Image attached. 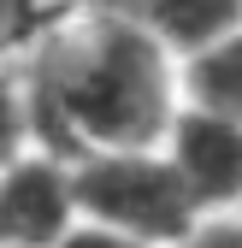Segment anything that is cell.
I'll use <instances>...</instances> for the list:
<instances>
[{"mask_svg": "<svg viewBox=\"0 0 242 248\" xmlns=\"http://www.w3.org/2000/svg\"><path fill=\"white\" fill-rule=\"evenodd\" d=\"M160 148L177 166V177H183V189L201 213H236L242 207V118L177 107Z\"/></svg>", "mask_w": 242, "mask_h": 248, "instance_id": "cell-4", "label": "cell"}, {"mask_svg": "<svg viewBox=\"0 0 242 248\" xmlns=\"http://www.w3.org/2000/svg\"><path fill=\"white\" fill-rule=\"evenodd\" d=\"M171 47L124 6H101L36 47L24 71L36 148L77 160L95 148H160L183 95Z\"/></svg>", "mask_w": 242, "mask_h": 248, "instance_id": "cell-1", "label": "cell"}, {"mask_svg": "<svg viewBox=\"0 0 242 248\" xmlns=\"http://www.w3.org/2000/svg\"><path fill=\"white\" fill-rule=\"evenodd\" d=\"M24 6H30V0H0V42H6V36H18V24H24Z\"/></svg>", "mask_w": 242, "mask_h": 248, "instance_id": "cell-10", "label": "cell"}, {"mask_svg": "<svg viewBox=\"0 0 242 248\" xmlns=\"http://www.w3.org/2000/svg\"><path fill=\"white\" fill-rule=\"evenodd\" d=\"M24 148H36L30 89H24V71H0V166H12Z\"/></svg>", "mask_w": 242, "mask_h": 248, "instance_id": "cell-7", "label": "cell"}, {"mask_svg": "<svg viewBox=\"0 0 242 248\" xmlns=\"http://www.w3.org/2000/svg\"><path fill=\"white\" fill-rule=\"evenodd\" d=\"M77 183V213L95 225H112L148 248H177L201 207L189 201L177 166L166 160V148H95L71 160Z\"/></svg>", "mask_w": 242, "mask_h": 248, "instance_id": "cell-2", "label": "cell"}, {"mask_svg": "<svg viewBox=\"0 0 242 248\" xmlns=\"http://www.w3.org/2000/svg\"><path fill=\"white\" fill-rule=\"evenodd\" d=\"M124 12H136L177 59L242 30V0H124Z\"/></svg>", "mask_w": 242, "mask_h": 248, "instance_id": "cell-5", "label": "cell"}, {"mask_svg": "<svg viewBox=\"0 0 242 248\" xmlns=\"http://www.w3.org/2000/svg\"><path fill=\"white\" fill-rule=\"evenodd\" d=\"M77 213L71 160L53 148H24L12 166H0V248H53Z\"/></svg>", "mask_w": 242, "mask_h": 248, "instance_id": "cell-3", "label": "cell"}, {"mask_svg": "<svg viewBox=\"0 0 242 248\" xmlns=\"http://www.w3.org/2000/svg\"><path fill=\"white\" fill-rule=\"evenodd\" d=\"M177 248H242V213H201Z\"/></svg>", "mask_w": 242, "mask_h": 248, "instance_id": "cell-8", "label": "cell"}, {"mask_svg": "<svg viewBox=\"0 0 242 248\" xmlns=\"http://www.w3.org/2000/svg\"><path fill=\"white\" fill-rule=\"evenodd\" d=\"M53 248H148V242H136V236H124V231H112V225H95V219H77Z\"/></svg>", "mask_w": 242, "mask_h": 248, "instance_id": "cell-9", "label": "cell"}, {"mask_svg": "<svg viewBox=\"0 0 242 248\" xmlns=\"http://www.w3.org/2000/svg\"><path fill=\"white\" fill-rule=\"evenodd\" d=\"M177 95H183V107L242 118V30L177 59Z\"/></svg>", "mask_w": 242, "mask_h": 248, "instance_id": "cell-6", "label": "cell"}]
</instances>
